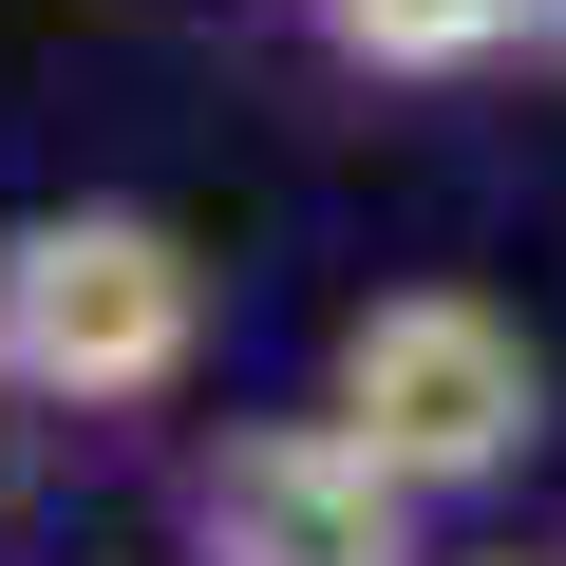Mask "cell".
Returning a JSON list of instances; mask_svg holds the SVG:
<instances>
[{
	"label": "cell",
	"instance_id": "1",
	"mask_svg": "<svg viewBox=\"0 0 566 566\" xmlns=\"http://www.w3.org/2000/svg\"><path fill=\"white\" fill-rule=\"evenodd\" d=\"M0 359H20V416H57V434L170 416L189 359H208V264H189V227L133 208V189L20 208V227H0Z\"/></svg>",
	"mask_w": 566,
	"mask_h": 566
},
{
	"label": "cell",
	"instance_id": "2",
	"mask_svg": "<svg viewBox=\"0 0 566 566\" xmlns=\"http://www.w3.org/2000/svg\"><path fill=\"white\" fill-rule=\"evenodd\" d=\"M322 416H340L397 491L491 510V491L547 453L566 378H547V340L491 303V283H378V303H340V340H322Z\"/></svg>",
	"mask_w": 566,
	"mask_h": 566
},
{
	"label": "cell",
	"instance_id": "3",
	"mask_svg": "<svg viewBox=\"0 0 566 566\" xmlns=\"http://www.w3.org/2000/svg\"><path fill=\"white\" fill-rule=\"evenodd\" d=\"M170 547L189 566H434V491H397L322 397L303 416H227L170 472Z\"/></svg>",
	"mask_w": 566,
	"mask_h": 566
},
{
	"label": "cell",
	"instance_id": "4",
	"mask_svg": "<svg viewBox=\"0 0 566 566\" xmlns=\"http://www.w3.org/2000/svg\"><path fill=\"white\" fill-rule=\"evenodd\" d=\"M303 39L340 76H378V95H453V76H491V57L547 39V0H303Z\"/></svg>",
	"mask_w": 566,
	"mask_h": 566
},
{
	"label": "cell",
	"instance_id": "5",
	"mask_svg": "<svg viewBox=\"0 0 566 566\" xmlns=\"http://www.w3.org/2000/svg\"><path fill=\"white\" fill-rule=\"evenodd\" d=\"M0 416H20V359H0Z\"/></svg>",
	"mask_w": 566,
	"mask_h": 566
}]
</instances>
